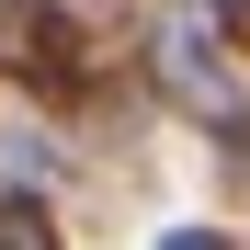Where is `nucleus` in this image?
<instances>
[{
  "label": "nucleus",
  "instance_id": "nucleus-2",
  "mask_svg": "<svg viewBox=\"0 0 250 250\" xmlns=\"http://www.w3.org/2000/svg\"><path fill=\"white\" fill-rule=\"evenodd\" d=\"M0 68H23V80H80V23L57 12V0H0Z\"/></svg>",
  "mask_w": 250,
  "mask_h": 250
},
{
  "label": "nucleus",
  "instance_id": "nucleus-5",
  "mask_svg": "<svg viewBox=\"0 0 250 250\" xmlns=\"http://www.w3.org/2000/svg\"><path fill=\"white\" fill-rule=\"evenodd\" d=\"M205 23H216V34H250V0H205Z\"/></svg>",
  "mask_w": 250,
  "mask_h": 250
},
{
  "label": "nucleus",
  "instance_id": "nucleus-3",
  "mask_svg": "<svg viewBox=\"0 0 250 250\" xmlns=\"http://www.w3.org/2000/svg\"><path fill=\"white\" fill-rule=\"evenodd\" d=\"M0 250H57V228H46L34 193H0Z\"/></svg>",
  "mask_w": 250,
  "mask_h": 250
},
{
  "label": "nucleus",
  "instance_id": "nucleus-1",
  "mask_svg": "<svg viewBox=\"0 0 250 250\" xmlns=\"http://www.w3.org/2000/svg\"><path fill=\"white\" fill-rule=\"evenodd\" d=\"M148 68H159L171 103H193V114L228 125V57H216V23H205V12H171V23H159L148 34Z\"/></svg>",
  "mask_w": 250,
  "mask_h": 250
},
{
  "label": "nucleus",
  "instance_id": "nucleus-4",
  "mask_svg": "<svg viewBox=\"0 0 250 250\" xmlns=\"http://www.w3.org/2000/svg\"><path fill=\"white\" fill-rule=\"evenodd\" d=\"M216 148H228V171H239V182H250V125H239V114H228V125H216Z\"/></svg>",
  "mask_w": 250,
  "mask_h": 250
},
{
  "label": "nucleus",
  "instance_id": "nucleus-6",
  "mask_svg": "<svg viewBox=\"0 0 250 250\" xmlns=\"http://www.w3.org/2000/svg\"><path fill=\"white\" fill-rule=\"evenodd\" d=\"M159 250H228V228H171Z\"/></svg>",
  "mask_w": 250,
  "mask_h": 250
}]
</instances>
